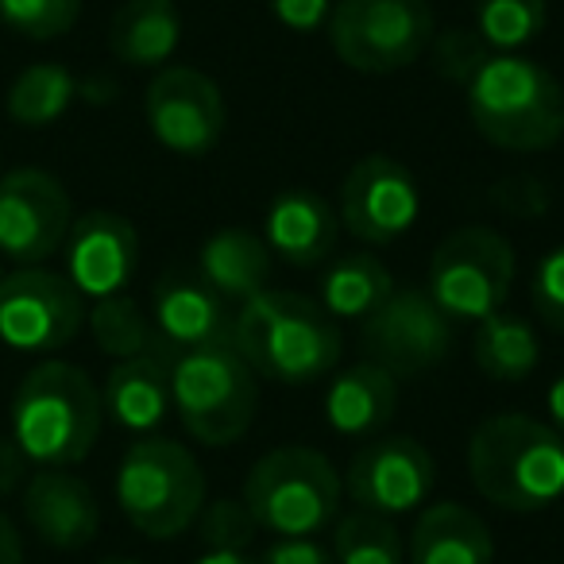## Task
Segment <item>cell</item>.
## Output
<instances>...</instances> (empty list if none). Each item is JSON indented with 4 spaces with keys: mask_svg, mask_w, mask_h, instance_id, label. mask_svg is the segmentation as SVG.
<instances>
[{
    "mask_svg": "<svg viewBox=\"0 0 564 564\" xmlns=\"http://www.w3.org/2000/svg\"><path fill=\"white\" fill-rule=\"evenodd\" d=\"M468 117L502 151H545L564 135V89L522 55H491L468 82Z\"/></svg>",
    "mask_w": 564,
    "mask_h": 564,
    "instance_id": "277c9868",
    "label": "cell"
},
{
    "mask_svg": "<svg viewBox=\"0 0 564 564\" xmlns=\"http://www.w3.org/2000/svg\"><path fill=\"white\" fill-rule=\"evenodd\" d=\"M430 58L433 70L441 74L453 86H464L479 74V66L491 58V47L479 40L476 32H464V28H445V32H433L430 40Z\"/></svg>",
    "mask_w": 564,
    "mask_h": 564,
    "instance_id": "1f68e13d",
    "label": "cell"
},
{
    "mask_svg": "<svg viewBox=\"0 0 564 564\" xmlns=\"http://www.w3.org/2000/svg\"><path fill=\"white\" fill-rule=\"evenodd\" d=\"M530 299L538 317L549 329L564 333V243L549 248L545 256L533 267V282H530Z\"/></svg>",
    "mask_w": 564,
    "mask_h": 564,
    "instance_id": "836d02e7",
    "label": "cell"
},
{
    "mask_svg": "<svg viewBox=\"0 0 564 564\" xmlns=\"http://www.w3.org/2000/svg\"><path fill=\"white\" fill-rule=\"evenodd\" d=\"M360 348L394 379H414L453 352V322L425 291H391L376 314L364 317Z\"/></svg>",
    "mask_w": 564,
    "mask_h": 564,
    "instance_id": "7c38bea8",
    "label": "cell"
},
{
    "mask_svg": "<svg viewBox=\"0 0 564 564\" xmlns=\"http://www.w3.org/2000/svg\"><path fill=\"white\" fill-rule=\"evenodd\" d=\"M232 348L256 376L282 387L322 383L340 364V329L314 299L259 291L232 317Z\"/></svg>",
    "mask_w": 564,
    "mask_h": 564,
    "instance_id": "6da1fadb",
    "label": "cell"
},
{
    "mask_svg": "<svg viewBox=\"0 0 564 564\" xmlns=\"http://www.w3.org/2000/svg\"><path fill=\"white\" fill-rule=\"evenodd\" d=\"M437 484V464L430 448L414 437H376L352 456L345 471V491L356 510L368 514H410L433 495Z\"/></svg>",
    "mask_w": 564,
    "mask_h": 564,
    "instance_id": "9a60e30c",
    "label": "cell"
},
{
    "mask_svg": "<svg viewBox=\"0 0 564 564\" xmlns=\"http://www.w3.org/2000/svg\"><path fill=\"white\" fill-rule=\"evenodd\" d=\"M117 502L151 541H171L197 522L205 507V471L186 445L171 437H140L117 468Z\"/></svg>",
    "mask_w": 564,
    "mask_h": 564,
    "instance_id": "52a82bcc",
    "label": "cell"
},
{
    "mask_svg": "<svg viewBox=\"0 0 564 564\" xmlns=\"http://www.w3.org/2000/svg\"><path fill=\"white\" fill-rule=\"evenodd\" d=\"M549 0H476V35L495 55H514L545 32Z\"/></svg>",
    "mask_w": 564,
    "mask_h": 564,
    "instance_id": "f1b7e54d",
    "label": "cell"
},
{
    "mask_svg": "<svg viewBox=\"0 0 564 564\" xmlns=\"http://www.w3.org/2000/svg\"><path fill=\"white\" fill-rule=\"evenodd\" d=\"M414 564H491L495 541L487 522L464 502H433L417 514L410 533Z\"/></svg>",
    "mask_w": 564,
    "mask_h": 564,
    "instance_id": "7402d4cb",
    "label": "cell"
},
{
    "mask_svg": "<svg viewBox=\"0 0 564 564\" xmlns=\"http://www.w3.org/2000/svg\"><path fill=\"white\" fill-rule=\"evenodd\" d=\"M101 564H143V561H132V556H109V561H101Z\"/></svg>",
    "mask_w": 564,
    "mask_h": 564,
    "instance_id": "60d3db41",
    "label": "cell"
},
{
    "mask_svg": "<svg viewBox=\"0 0 564 564\" xmlns=\"http://www.w3.org/2000/svg\"><path fill=\"white\" fill-rule=\"evenodd\" d=\"M271 4V17L279 20L286 32L310 35L317 28L329 24L333 0H267Z\"/></svg>",
    "mask_w": 564,
    "mask_h": 564,
    "instance_id": "e575fe53",
    "label": "cell"
},
{
    "mask_svg": "<svg viewBox=\"0 0 564 564\" xmlns=\"http://www.w3.org/2000/svg\"><path fill=\"white\" fill-rule=\"evenodd\" d=\"M545 410H549V425L564 437V371L549 383L545 391Z\"/></svg>",
    "mask_w": 564,
    "mask_h": 564,
    "instance_id": "f35d334b",
    "label": "cell"
},
{
    "mask_svg": "<svg viewBox=\"0 0 564 564\" xmlns=\"http://www.w3.org/2000/svg\"><path fill=\"white\" fill-rule=\"evenodd\" d=\"M82 17V0H0V20L28 40H58Z\"/></svg>",
    "mask_w": 564,
    "mask_h": 564,
    "instance_id": "4dcf8cb0",
    "label": "cell"
},
{
    "mask_svg": "<svg viewBox=\"0 0 564 564\" xmlns=\"http://www.w3.org/2000/svg\"><path fill=\"white\" fill-rule=\"evenodd\" d=\"M471 360L491 383H522L538 371L541 364V340L525 317L499 314L476 322V337H471Z\"/></svg>",
    "mask_w": 564,
    "mask_h": 564,
    "instance_id": "484cf974",
    "label": "cell"
},
{
    "mask_svg": "<svg viewBox=\"0 0 564 564\" xmlns=\"http://www.w3.org/2000/svg\"><path fill=\"white\" fill-rule=\"evenodd\" d=\"M182 43V17L174 0H124L112 17L109 51L132 70H163Z\"/></svg>",
    "mask_w": 564,
    "mask_h": 564,
    "instance_id": "603a6c76",
    "label": "cell"
},
{
    "mask_svg": "<svg viewBox=\"0 0 564 564\" xmlns=\"http://www.w3.org/2000/svg\"><path fill=\"white\" fill-rule=\"evenodd\" d=\"M94 345L112 360H132V356L163 352L155 337V325L140 310V302L128 294H112V299H97L94 310L86 314Z\"/></svg>",
    "mask_w": 564,
    "mask_h": 564,
    "instance_id": "83f0119b",
    "label": "cell"
},
{
    "mask_svg": "<svg viewBox=\"0 0 564 564\" xmlns=\"http://www.w3.org/2000/svg\"><path fill=\"white\" fill-rule=\"evenodd\" d=\"M329 43L356 74H399L430 51V0H337L329 12Z\"/></svg>",
    "mask_w": 564,
    "mask_h": 564,
    "instance_id": "9c48e42d",
    "label": "cell"
},
{
    "mask_svg": "<svg viewBox=\"0 0 564 564\" xmlns=\"http://www.w3.org/2000/svg\"><path fill=\"white\" fill-rule=\"evenodd\" d=\"M101 406L124 433L151 437L171 414V368L163 352L117 360L105 376Z\"/></svg>",
    "mask_w": 564,
    "mask_h": 564,
    "instance_id": "44dd1931",
    "label": "cell"
},
{
    "mask_svg": "<svg viewBox=\"0 0 564 564\" xmlns=\"http://www.w3.org/2000/svg\"><path fill=\"white\" fill-rule=\"evenodd\" d=\"M333 561L337 564H402L399 525L383 514H356L340 518L333 533Z\"/></svg>",
    "mask_w": 564,
    "mask_h": 564,
    "instance_id": "f546056e",
    "label": "cell"
},
{
    "mask_svg": "<svg viewBox=\"0 0 564 564\" xmlns=\"http://www.w3.org/2000/svg\"><path fill=\"white\" fill-rule=\"evenodd\" d=\"M28 468H32V460H28V456L20 453L17 441H12V437H0V499H4V495L24 491Z\"/></svg>",
    "mask_w": 564,
    "mask_h": 564,
    "instance_id": "8d00e7d4",
    "label": "cell"
},
{
    "mask_svg": "<svg viewBox=\"0 0 564 564\" xmlns=\"http://www.w3.org/2000/svg\"><path fill=\"white\" fill-rule=\"evenodd\" d=\"M232 317L236 314L228 310V302L205 286L202 274H163L151 299V325H155L163 356L232 345Z\"/></svg>",
    "mask_w": 564,
    "mask_h": 564,
    "instance_id": "e0dca14e",
    "label": "cell"
},
{
    "mask_svg": "<svg viewBox=\"0 0 564 564\" xmlns=\"http://www.w3.org/2000/svg\"><path fill=\"white\" fill-rule=\"evenodd\" d=\"M74 205L47 171L20 166L0 174V256L17 267H43L70 236Z\"/></svg>",
    "mask_w": 564,
    "mask_h": 564,
    "instance_id": "8fae6325",
    "label": "cell"
},
{
    "mask_svg": "<svg viewBox=\"0 0 564 564\" xmlns=\"http://www.w3.org/2000/svg\"><path fill=\"white\" fill-rule=\"evenodd\" d=\"M394 406H399V379L371 360L352 364V368L329 376V383H325V422L340 437H376L394 417Z\"/></svg>",
    "mask_w": 564,
    "mask_h": 564,
    "instance_id": "ffe728a7",
    "label": "cell"
},
{
    "mask_svg": "<svg viewBox=\"0 0 564 564\" xmlns=\"http://www.w3.org/2000/svg\"><path fill=\"white\" fill-rule=\"evenodd\" d=\"M143 117L159 148L182 159L213 151L228 124L220 86L194 66H163L143 94Z\"/></svg>",
    "mask_w": 564,
    "mask_h": 564,
    "instance_id": "4fadbf2b",
    "label": "cell"
},
{
    "mask_svg": "<svg viewBox=\"0 0 564 564\" xmlns=\"http://www.w3.org/2000/svg\"><path fill=\"white\" fill-rule=\"evenodd\" d=\"M66 251V279L78 286L82 299H112L124 294L140 267V236L132 220L109 209L74 217Z\"/></svg>",
    "mask_w": 564,
    "mask_h": 564,
    "instance_id": "2e32d148",
    "label": "cell"
},
{
    "mask_svg": "<svg viewBox=\"0 0 564 564\" xmlns=\"http://www.w3.org/2000/svg\"><path fill=\"white\" fill-rule=\"evenodd\" d=\"M271 251L263 236L248 228H220L197 251V274L209 291H217L225 302H248L259 291H267L271 279Z\"/></svg>",
    "mask_w": 564,
    "mask_h": 564,
    "instance_id": "cb8c5ba5",
    "label": "cell"
},
{
    "mask_svg": "<svg viewBox=\"0 0 564 564\" xmlns=\"http://www.w3.org/2000/svg\"><path fill=\"white\" fill-rule=\"evenodd\" d=\"M259 564H337V561H333V549H325L317 538H279Z\"/></svg>",
    "mask_w": 564,
    "mask_h": 564,
    "instance_id": "d590c367",
    "label": "cell"
},
{
    "mask_svg": "<svg viewBox=\"0 0 564 564\" xmlns=\"http://www.w3.org/2000/svg\"><path fill=\"white\" fill-rule=\"evenodd\" d=\"M394 291L391 267L371 251H348L325 263L322 271V291H317V306L333 317V322H364L376 314Z\"/></svg>",
    "mask_w": 564,
    "mask_h": 564,
    "instance_id": "d4e9b609",
    "label": "cell"
},
{
    "mask_svg": "<svg viewBox=\"0 0 564 564\" xmlns=\"http://www.w3.org/2000/svg\"><path fill=\"white\" fill-rule=\"evenodd\" d=\"M514 286V248L487 225H460L430 259V294L448 322H484L499 314Z\"/></svg>",
    "mask_w": 564,
    "mask_h": 564,
    "instance_id": "ba28073f",
    "label": "cell"
},
{
    "mask_svg": "<svg viewBox=\"0 0 564 564\" xmlns=\"http://www.w3.org/2000/svg\"><path fill=\"white\" fill-rule=\"evenodd\" d=\"M340 236V217L322 194L306 186H291L274 194L263 217V243L271 256L291 267H322L333 259Z\"/></svg>",
    "mask_w": 564,
    "mask_h": 564,
    "instance_id": "d6986e66",
    "label": "cell"
},
{
    "mask_svg": "<svg viewBox=\"0 0 564 564\" xmlns=\"http://www.w3.org/2000/svg\"><path fill=\"white\" fill-rule=\"evenodd\" d=\"M417 213H422L417 178L391 155H364L340 182V228L371 248H383L410 232Z\"/></svg>",
    "mask_w": 564,
    "mask_h": 564,
    "instance_id": "5bb4252c",
    "label": "cell"
},
{
    "mask_svg": "<svg viewBox=\"0 0 564 564\" xmlns=\"http://www.w3.org/2000/svg\"><path fill=\"white\" fill-rule=\"evenodd\" d=\"M86 325V299L66 274L47 267H17L0 274V345L47 356L66 348Z\"/></svg>",
    "mask_w": 564,
    "mask_h": 564,
    "instance_id": "30bf717a",
    "label": "cell"
},
{
    "mask_svg": "<svg viewBox=\"0 0 564 564\" xmlns=\"http://www.w3.org/2000/svg\"><path fill=\"white\" fill-rule=\"evenodd\" d=\"M171 410L197 445H236L256 422L259 383L232 345L171 352Z\"/></svg>",
    "mask_w": 564,
    "mask_h": 564,
    "instance_id": "8992f818",
    "label": "cell"
},
{
    "mask_svg": "<svg viewBox=\"0 0 564 564\" xmlns=\"http://www.w3.org/2000/svg\"><path fill=\"white\" fill-rule=\"evenodd\" d=\"M345 479L317 448L286 445L259 456L243 479V507L274 538H314L337 522Z\"/></svg>",
    "mask_w": 564,
    "mask_h": 564,
    "instance_id": "5b68a950",
    "label": "cell"
},
{
    "mask_svg": "<svg viewBox=\"0 0 564 564\" xmlns=\"http://www.w3.org/2000/svg\"><path fill=\"white\" fill-rule=\"evenodd\" d=\"M256 518L248 514L243 499H213L197 514V538L205 541V549H243L256 538Z\"/></svg>",
    "mask_w": 564,
    "mask_h": 564,
    "instance_id": "d6a6232c",
    "label": "cell"
},
{
    "mask_svg": "<svg viewBox=\"0 0 564 564\" xmlns=\"http://www.w3.org/2000/svg\"><path fill=\"white\" fill-rule=\"evenodd\" d=\"M194 564H256V561H248L240 549H205Z\"/></svg>",
    "mask_w": 564,
    "mask_h": 564,
    "instance_id": "ab89813d",
    "label": "cell"
},
{
    "mask_svg": "<svg viewBox=\"0 0 564 564\" xmlns=\"http://www.w3.org/2000/svg\"><path fill=\"white\" fill-rule=\"evenodd\" d=\"M78 97V78L63 63H35L9 86L4 109L20 128H47L66 117Z\"/></svg>",
    "mask_w": 564,
    "mask_h": 564,
    "instance_id": "4316f807",
    "label": "cell"
},
{
    "mask_svg": "<svg viewBox=\"0 0 564 564\" xmlns=\"http://www.w3.org/2000/svg\"><path fill=\"white\" fill-rule=\"evenodd\" d=\"M20 507L35 538L63 553L86 549L101 525L94 487L66 468H35L20 491Z\"/></svg>",
    "mask_w": 564,
    "mask_h": 564,
    "instance_id": "ac0fdd59",
    "label": "cell"
},
{
    "mask_svg": "<svg viewBox=\"0 0 564 564\" xmlns=\"http://www.w3.org/2000/svg\"><path fill=\"white\" fill-rule=\"evenodd\" d=\"M105 406L97 383L66 360H43L12 399V433L32 468H74L101 437Z\"/></svg>",
    "mask_w": 564,
    "mask_h": 564,
    "instance_id": "3957f363",
    "label": "cell"
},
{
    "mask_svg": "<svg viewBox=\"0 0 564 564\" xmlns=\"http://www.w3.org/2000/svg\"><path fill=\"white\" fill-rule=\"evenodd\" d=\"M24 561V541H20V530L4 510H0V564H20Z\"/></svg>",
    "mask_w": 564,
    "mask_h": 564,
    "instance_id": "74e56055",
    "label": "cell"
},
{
    "mask_svg": "<svg viewBox=\"0 0 564 564\" xmlns=\"http://www.w3.org/2000/svg\"><path fill=\"white\" fill-rule=\"evenodd\" d=\"M468 479L491 507L538 514L564 499V437L530 414H495L468 437Z\"/></svg>",
    "mask_w": 564,
    "mask_h": 564,
    "instance_id": "7a4b0ae2",
    "label": "cell"
}]
</instances>
